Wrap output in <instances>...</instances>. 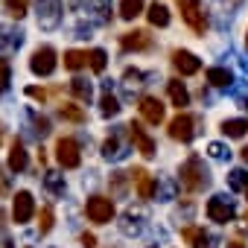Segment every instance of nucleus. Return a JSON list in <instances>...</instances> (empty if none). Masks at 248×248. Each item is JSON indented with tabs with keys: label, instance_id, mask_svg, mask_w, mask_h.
<instances>
[{
	"label": "nucleus",
	"instance_id": "10",
	"mask_svg": "<svg viewBox=\"0 0 248 248\" xmlns=\"http://www.w3.org/2000/svg\"><path fill=\"white\" fill-rule=\"evenodd\" d=\"M120 47L126 50V53H146V50H152V35L146 32V30H132V32H126V35H120Z\"/></svg>",
	"mask_w": 248,
	"mask_h": 248
},
{
	"label": "nucleus",
	"instance_id": "50",
	"mask_svg": "<svg viewBox=\"0 0 248 248\" xmlns=\"http://www.w3.org/2000/svg\"><path fill=\"white\" fill-rule=\"evenodd\" d=\"M245 222H248V213H245Z\"/></svg>",
	"mask_w": 248,
	"mask_h": 248
},
{
	"label": "nucleus",
	"instance_id": "36",
	"mask_svg": "<svg viewBox=\"0 0 248 248\" xmlns=\"http://www.w3.org/2000/svg\"><path fill=\"white\" fill-rule=\"evenodd\" d=\"M143 79H146V73H140V70H132V67H129V70H126V76H123V85H126V91H129V93H135V88L146 85Z\"/></svg>",
	"mask_w": 248,
	"mask_h": 248
},
{
	"label": "nucleus",
	"instance_id": "35",
	"mask_svg": "<svg viewBox=\"0 0 248 248\" xmlns=\"http://www.w3.org/2000/svg\"><path fill=\"white\" fill-rule=\"evenodd\" d=\"M228 187L236 190V193L248 190V172H245V170H231V172H228Z\"/></svg>",
	"mask_w": 248,
	"mask_h": 248
},
{
	"label": "nucleus",
	"instance_id": "41",
	"mask_svg": "<svg viewBox=\"0 0 248 248\" xmlns=\"http://www.w3.org/2000/svg\"><path fill=\"white\" fill-rule=\"evenodd\" d=\"M172 196H175V184H172V181H164V184H161V193H158V199H161V202H170Z\"/></svg>",
	"mask_w": 248,
	"mask_h": 248
},
{
	"label": "nucleus",
	"instance_id": "33",
	"mask_svg": "<svg viewBox=\"0 0 248 248\" xmlns=\"http://www.w3.org/2000/svg\"><path fill=\"white\" fill-rule=\"evenodd\" d=\"M44 187H47L53 196H64V175H59V172H44Z\"/></svg>",
	"mask_w": 248,
	"mask_h": 248
},
{
	"label": "nucleus",
	"instance_id": "42",
	"mask_svg": "<svg viewBox=\"0 0 248 248\" xmlns=\"http://www.w3.org/2000/svg\"><path fill=\"white\" fill-rule=\"evenodd\" d=\"M27 96H32V99H38V102H47V91H44V88H35V85L27 88Z\"/></svg>",
	"mask_w": 248,
	"mask_h": 248
},
{
	"label": "nucleus",
	"instance_id": "17",
	"mask_svg": "<svg viewBox=\"0 0 248 248\" xmlns=\"http://www.w3.org/2000/svg\"><path fill=\"white\" fill-rule=\"evenodd\" d=\"M239 3L242 0H213V12H216V24L219 27H225L233 15H236V9H239Z\"/></svg>",
	"mask_w": 248,
	"mask_h": 248
},
{
	"label": "nucleus",
	"instance_id": "19",
	"mask_svg": "<svg viewBox=\"0 0 248 248\" xmlns=\"http://www.w3.org/2000/svg\"><path fill=\"white\" fill-rule=\"evenodd\" d=\"M140 228H143V213H140V210H126V213H123L120 231L126 233V236H138Z\"/></svg>",
	"mask_w": 248,
	"mask_h": 248
},
{
	"label": "nucleus",
	"instance_id": "40",
	"mask_svg": "<svg viewBox=\"0 0 248 248\" xmlns=\"http://www.w3.org/2000/svg\"><path fill=\"white\" fill-rule=\"evenodd\" d=\"M9 82H12V70H9V62L0 59V93L9 91Z\"/></svg>",
	"mask_w": 248,
	"mask_h": 248
},
{
	"label": "nucleus",
	"instance_id": "29",
	"mask_svg": "<svg viewBox=\"0 0 248 248\" xmlns=\"http://www.w3.org/2000/svg\"><path fill=\"white\" fill-rule=\"evenodd\" d=\"M146 18H149L152 27H167V24H170V9H167L164 3H155V6H149Z\"/></svg>",
	"mask_w": 248,
	"mask_h": 248
},
{
	"label": "nucleus",
	"instance_id": "3",
	"mask_svg": "<svg viewBox=\"0 0 248 248\" xmlns=\"http://www.w3.org/2000/svg\"><path fill=\"white\" fill-rule=\"evenodd\" d=\"M178 9H181V21L196 32V35H204L210 21H207V12L202 6V0H178Z\"/></svg>",
	"mask_w": 248,
	"mask_h": 248
},
{
	"label": "nucleus",
	"instance_id": "6",
	"mask_svg": "<svg viewBox=\"0 0 248 248\" xmlns=\"http://www.w3.org/2000/svg\"><path fill=\"white\" fill-rule=\"evenodd\" d=\"M56 64H59V53H56L50 44L38 47V50L32 53V59H30V70H32L35 76H53Z\"/></svg>",
	"mask_w": 248,
	"mask_h": 248
},
{
	"label": "nucleus",
	"instance_id": "7",
	"mask_svg": "<svg viewBox=\"0 0 248 248\" xmlns=\"http://www.w3.org/2000/svg\"><path fill=\"white\" fill-rule=\"evenodd\" d=\"M204 213H207V219L210 222H219V225H225V222H231L233 216H236V207H233V202L228 199V196H210L207 199V207H204Z\"/></svg>",
	"mask_w": 248,
	"mask_h": 248
},
{
	"label": "nucleus",
	"instance_id": "12",
	"mask_svg": "<svg viewBox=\"0 0 248 248\" xmlns=\"http://www.w3.org/2000/svg\"><path fill=\"white\" fill-rule=\"evenodd\" d=\"M129 178H132V184L138 187V199H143V202H149L152 196H155V178L143 170V167H135L132 172H129Z\"/></svg>",
	"mask_w": 248,
	"mask_h": 248
},
{
	"label": "nucleus",
	"instance_id": "44",
	"mask_svg": "<svg viewBox=\"0 0 248 248\" xmlns=\"http://www.w3.org/2000/svg\"><path fill=\"white\" fill-rule=\"evenodd\" d=\"M6 193H9V175L0 172V196H6Z\"/></svg>",
	"mask_w": 248,
	"mask_h": 248
},
{
	"label": "nucleus",
	"instance_id": "37",
	"mask_svg": "<svg viewBox=\"0 0 248 248\" xmlns=\"http://www.w3.org/2000/svg\"><path fill=\"white\" fill-rule=\"evenodd\" d=\"M30 120H32V126H35V135H38V138H44V135H50V132H53V129H50V120H47L44 114L30 111Z\"/></svg>",
	"mask_w": 248,
	"mask_h": 248
},
{
	"label": "nucleus",
	"instance_id": "24",
	"mask_svg": "<svg viewBox=\"0 0 248 248\" xmlns=\"http://www.w3.org/2000/svg\"><path fill=\"white\" fill-rule=\"evenodd\" d=\"M245 132H248V120H225L222 123V135L231 138V140L245 138Z\"/></svg>",
	"mask_w": 248,
	"mask_h": 248
},
{
	"label": "nucleus",
	"instance_id": "1",
	"mask_svg": "<svg viewBox=\"0 0 248 248\" xmlns=\"http://www.w3.org/2000/svg\"><path fill=\"white\" fill-rule=\"evenodd\" d=\"M178 184H181V190H184L187 196L202 193V190L210 184L207 167H204V161H202L199 155H190V158L181 164V170H178Z\"/></svg>",
	"mask_w": 248,
	"mask_h": 248
},
{
	"label": "nucleus",
	"instance_id": "8",
	"mask_svg": "<svg viewBox=\"0 0 248 248\" xmlns=\"http://www.w3.org/2000/svg\"><path fill=\"white\" fill-rule=\"evenodd\" d=\"M35 213V202H32V193L30 190H21L15 193V202H12V219L15 225H27Z\"/></svg>",
	"mask_w": 248,
	"mask_h": 248
},
{
	"label": "nucleus",
	"instance_id": "38",
	"mask_svg": "<svg viewBox=\"0 0 248 248\" xmlns=\"http://www.w3.org/2000/svg\"><path fill=\"white\" fill-rule=\"evenodd\" d=\"M88 67H91L93 73H102V70H105V50H99V47L91 50V53H88Z\"/></svg>",
	"mask_w": 248,
	"mask_h": 248
},
{
	"label": "nucleus",
	"instance_id": "47",
	"mask_svg": "<svg viewBox=\"0 0 248 248\" xmlns=\"http://www.w3.org/2000/svg\"><path fill=\"white\" fill-rule=\"evenodd\" d=\"M3 219H6V213H3V207H0V231H3Z\"/></svg>",
	"mask_w": 248,
	"mask_h": 248
},
{
	"label": "nucleus",
	"instance_id": "48",
	"mask_svg": "<svg viewBox=\"0 0 248 248\" xmlns=\"http://www.w3.org/2000/svg\"><path fill=\"white\" fill-rule=\"evenodd\" d=\"M242 102H245V108H248V96H245V99H242Z\"/></svg>",
	"mask_w": 248,
	"mask_h": 248
},
{
	"label": "nucleus",
	"instance_id": "39",
	"mask_svg": "<svg viewBox=\"0 0 248 248\" xmlns=\"http://www.w3.org/2000/svg\"><path fill=\"white\" fill-rule=\"evenodd\" d=\"M207 152H210V158H213V161H228V158H231V149H228L225 143H210V146H207Z\"/></svg>",
	"mask_w": 248,
	"mask_h": 248
},
{
	"label": "nucleus",
	"instance_id": "31",
	"mask_svg": "<svg viewBox=\"0 0 248 248\" xmlns=\"http://www.w3.org/2000/svg\"><path fill=\"white\" fill-rule=\"evenodd\" d=\"M3 9H6L9 18H18L21 21L30 12V0H3Z\"/></svg>",
	"mask_w": 248,
	"mask_h": 248
},
{
	"label": "nucleus",
	"instance_id": "2",
	"mask_svg": "<svg viewBox=\"0 0 248 248\" xmlns=\"http://www.w3.org/2000/svg\"><path fill=\"white\" fill-rule=\"evenodd\" d=\"M199 117L196 114H187V111H178L172 120H170V138L172 140H181V143H190L193 138H199Z\"/></svg>",
	"mask_w": 248,
	"mask_h": 248
},
{
	"label": "nucleus",
	"instance_id": "26",
	"mask_svg": "<svg viewBox=\"0 0 248 248\" xmlns=\"http://www.w3.org/2000/svg\"><path fill=\"white\" fill-rule=\"evenodd\" d=\"M207 82H210L213 88H228V85L233 82V76H231L228 67H207Z\"/></svg>",
	"mask_w": 248,
	"mask_h": 248
},
{
	"label": "nucleus",
	"instance_id": "43",
	"mask_svg": "<svg viewBox=\"0 0 248 248\" xmlns=\"http://www.w3.org/2000/svg\"><path fill=\"white\" fill-rule=\"evenodd\" d=\"M79 242H82V248H96V236H93V233H88V231L79 236Z\"/></svg>",
	"mask_w": 248,
	"mask_h": 248
},
{
	"label": "nucleus",
	"instance_id": "22",
	"mask_svg": "<svg viewBox=\"0 0 248 248\" xmlns=\"http://www.w3.org/2000/svg\"><path fill=\"white\" fill-rule=\"evenodd\" d=\"M129 172H111V178H108V187H111V196H117V199H123V196H126L129 193Z\"/></svg>",
	"mask_w": 248,
	"mask_h": 248
},
{
	"label": "nucleus",
	"instance_id": "34",
	"mask_svg": "<svg viewBox=\"0 0 248 248\" xmlns=\"http://www.w3.org/2000/svg\"><path fill=\"white\" fill-rule=\"evenodd\" d=\"M53 222H56L53 207H50V204H44V207L38 210V233H41V236H44V233H50V231H53Z\"/></svg>",
	"mask_w": 248,
	"mask_h": 248
},
{
	"label": "nucleus",
	"instance_id": "49",
	"mask_svg": "<svg viewBox=\"0 0 248 248\" xmlns=\"http://www.w3.org/2000/svg\"><path fill=\"white\" fill-rule=\"evenodd\" d=\"M0 140H3V132H0Z\"/></svg>",
	"mask_w": 248,
	"mask_h": 248
},
{
	"label": "nucleus",
	"instance_id": "23",
	"mask_svg": "<svg viewBox=\"0 0 248 248\" xmlns=\"http://www.w3.org/2000/svg\"><path fill=\"white\" fill-rule=\"evenodd\" d=\"M99 114L102 117H117L120 114V99L111 93V85H105V93L99 99Z\"/></svg>",
	"mask_w": 248,
	"mask_h": 248
},
{
	"label": "nucleus",
	"instance_id": "30",
	"mask_svg": "<svg viewBox=\"0 0 248 248\" xmlns=\"http://www.w3.org/2000/svg\"><path fill=\"white\" fill-rule=\"evenodd\" d=\"M88 67V53L82 50H67L64 53V70H82Z\"/></svg>",
	"mask_w": 248,
	"mask_h": 248
},
{
	"label": "nucleus",
	"instance_id": "46",
	"mask_svg": "<svg viewBox=\"0 0 248 248\" xmlns=\"http://www.w3.org/2000/svg\"><path fill=\"white\" fill-rule=\"evenodd\" d=\"M239 155H242V161L248 164V146H242V149H239Z\"/></svg>",
	"mask_w": 248,
	"mask_h": 248
},
{
	"label": "nucleus",
	"instance_id": "25",
	"mask_svg": "<svg viewBox=\"0 0 248 248\" xmlns=\"http://www.w3.org/2000/svg\"><path fill=\"white\" fill-rule=\"evenodd\" d=\"M146 6V0H120V18L123 21H135Z\"/></svg>",
	"mask_w": 248,
	"mask_h": 248
},
{
	"label": "nucleus",
	"instance_id": "14",
	"mask_svg": "<svg viewBox=\"0 0 248 248\" xmlns=\"http://www.w3.org/2000/svg\"><path fill=\"white\" fill-rule=\"evenodd\" d=\"M129 155V146L123 143V132H111L102 143V158L105 161H123Z\"/></svg>",
	"mask_w": 248,
	"mask_h": 248
},
{
	"label": "nucleus",
	"instance_id": "4",
	"mask_svg": "<svg viewBox=\"0 0 248 248\" xmlns=\"http://www.w3.org/2000/svg\"><path fill=\"white\" fill-rule=\"evenodd\" d=\"M85 216L93 222V225H108L114 219V202L108 196H91L85 202Z\"/></svg>",
	"mask_w": 248,
	"mask_h": 248
},
{
	"label": "nucleus",
	"instance_id": "16",
	"mask_svg": "<svg viewBox=\"0 0 248 248\" xmlns=\"http://www.w3.org/2000/svg\"><path fill=\"white\" fill-rule=\"evenodd\" d=\"M21 44H24V32H18V30H6L3 35H0V59L6 62Z\"/></svg>",
	"mask_w": 248,
	"mask_h": 248
},
{
	"label": "nucleus",
	"instance_id": "13",
	"mask_svg": "<svg viewBox=\"0 0 248 248\" xmlns=\"http://www.w3.org/2000/svg\"><path fill=\"white\" fill-rule=\"evenodd\" d=\"M138 111H140V117L149 123V126H161V123H164V102L158 96H143Z\"/></svg>",
	"mask_w": 248,
	"mask_h": 248
},
{
	"label": "nucleus",
	"instance_id": "5",
	"mask_svg": "<svg viewBox=\"0 0 248 248\" xmlns=\"http://www.w3.org/2000/svg\"><path fill=\"white\" fill-rule=\"evenodd\" d=\"M56 161H59L64 170H76V167L82 164L79 140H76V138H59V140H56Z\"/></svg>",
	"mask_w": 248,
	"mask_h": 248
},
{
	"label": "nucleus",
	"instance_id": "9",
	"mask_svg": "<svg viewBox=\"0 0 248 248\" xmlns=\"http://www.w3.org/2000/svg\"><path fill=\"white\" fill-rule=\"evenodd\" d=\"M59 24H62L59 0H38V27L41 30H56Z\"/></svg>",
	"mask_w": 248,
	"mask_h": 248
},
{
	"label": "nucleus",
	"instance_id": "28",
	"mask_svg": "<svg viewBox=\"0 0 248 248\" xmlns=\"http://www.w3.org/2000/svg\"><path fill=\"white\" fill-rule=\"evenodd\" d=\"M59 117L67 120V123H85V120H88L85 111H82L76 102H62V105H59Z\"/></svg>",
	"mask_w": 248,
	"mask_h": 248
},
{
	"label": "nucleus",
	"instance_id": "45",
	"mask_svg": "<svg viewBox=\"0 0 248 248\" xmlns=\"http://www.w3.org/2000/svg\"><path fill=\"white\" fill-rule=\"evenodd\" d=\"M228 248H245V239H242V236H233V239L228 242Z\"/></svg>",
	"mask_w": 248,
	"mask_h": 248
},
{
	"label": "nucleus",
	"instance_id": "20",
	"mask_svg": "<svg viewBox=\"0 0 248 248\" xmlns=\"http://www.w3.org/2000/svg\"><path fill=\"white\" fill-rule=\"evenodd\" d=\"M167 91H170V99H172V105H175L178 111H184V108L190 105V93H187L184 82H178V79H170V82H167Z\"/></svg>",
	"mask_w": 248,
	"mask_h": 248
},
{
	"label": "nucleus",
	"instance_id": "51",
	"mask_svg": "<svg viewBox=\"0 0 248 248\" xmlns=\"http://www.w3.org/2000/svg\"><path fill=\"white\" fill-rule=\"evenodd\" d=\"M245 44H248V35H245Z\"/></svg>",
	"mask_w": 248,
	"mask_h": 248
},
{
	"label": "nucleus",
	"instance_id": "32",
	"mask_svg": "<svg viewBox=\"0 0 248 248\" xmlns=\"http://www.w3.org/2000/svg\"><path fill=\"white\" fill-rule=\"evenodd\" d=\"M88 6L93 9V18L99 24H108L111 21V3H108V0H88Z\"/></svg>",
	"mask_w": 248,
	"mask_h": 248
},
{
	"label": "nucleus",
	"instance_id": "21",
	"mask_svg": "<svg viewBox=\"0 0 248 248\" xmlns=\"http://www.w3.org/2000/svg\"><path fill=\"white\" fill-rule=\"evenodd\" d=\"M181 236L193 245V248H210L207 242H210V233L204 231V228H196V225H187V228H181Z\"/></svg>",
	"mask_w": 248,
	"mask_h": 248
},
{
	"label": "nucleus",
	"instance_id": "11",
	"mask_svg": "<svg viewBox=\"0 0 248 248\" xmlns=\"http://www.w3.org/2000/svg\"><path fill=\"white\" fill-rule=\"evenodd\" d=\"M172 67L181 73V76H196L202 70V59L193 56L190 50H175L172 53Z\"/></svg>",
	"mask_w": 248,
	"mask_h": 248
},
{
	"label": "nucleus",
	"instance_id": "18",
	"mask_svg": "<svg viewBox=\"0 0 248 248\" xmlns=\"http://www.w3.org/2000/svg\"><path fill=\"white\" fill-rule=\"evenodd\" d=\"M27 164H30V158H27V149H24V140H12V149H9V170L12 172H24L27 170Z\"/></svg>",
	"mask_w": 248,
	"mask_h": 248
},
{
	"label": "nucleus",
	"instance_id": "27",
	"mask_svg": "<svg viewBox=\"0 0 248 248\" xmlns=\"http://www.w3.org/2000/svg\"><path fill=\"white\" fill-rule=\"evenodd\" d=\"M70 93H73L79 102H91V96H93V85H91L88 79H79V76H76V79L70 82Z\"/></svg>",
	"mask_w": 248,
	"mask_h": 248
},
{
	"label": "nucleus",
	"instance_id": "53",
	"mask_svg": "<svg viewBox=\"0 0 248 248\" xmlns=\"http://www.w3.org/2000/svg\"><path fill=\"white\" fill-rule=\"evenodd\" d=\"M245 193H248V190H245Z\"/></svg>",
	"mask_w": 248,
	"mask_h": 248
},
{
	"label": "nucleus",
	"instance_id": "15",
	"mask_svg": "<svg viewBox=\"0 0 248 248\" xmlns=\"http://www.w3.org/2000/svg\"><path fill=\"white\" fill-rule=\"evenodd\" d=\"M129 138H132V143L138 146V152L143 155V158H152L155 155V140L143 132V126H140V123H129Z\"/></svg>",
	"mask_w": 248,
	"mask_h": 248
},
{
	"label": "nucleus",
	"instance_id": "52",
	"mask_svg": "<svg viewBox=\"0 0 248 248\" xmlns=\"http://www.w3.org/2000/svg\"><path fill=\"white\" fill-rule=\"evenodd\" d=\"M149 248H155V245H149Z\"/></svg>",
	"mask_w": 248,
	"mask_h": 248
}]
</instances>
